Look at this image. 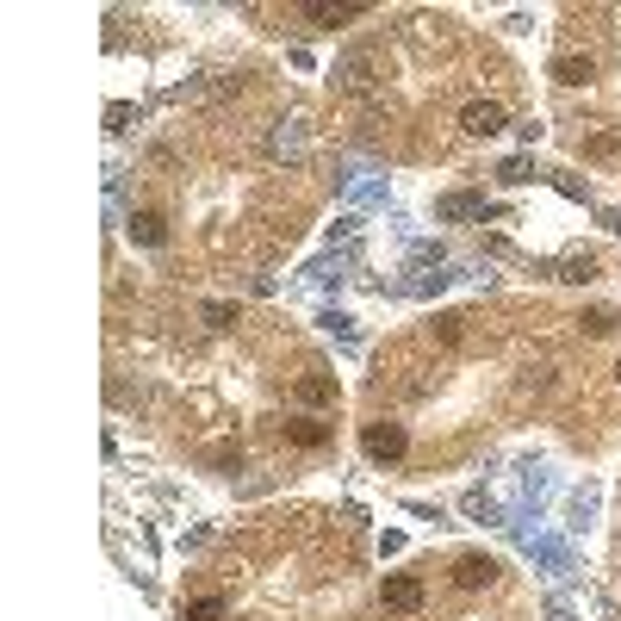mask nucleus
<instances>
[{
    "label": "nucleus",
    "instance_id": "nucleus-9",
    "mask_svg": "<svg viewBox=\"0 0 621 621\" xmlns=\"http://www.w3.org/2000/svg\"><path fill=\"white\" fill-rule=\"evenodd\" d=\"M130 237H137V243H162V237H168V224H162V212H130Z\"/></svg>",
    "mask_w": 621,
    "mask_h": 621
},
{
    "label": "nucleus",
    "instance_id": "nucleus-5",
    "mask_svg": "<svg viewBox=\"0 0 621 621\" xmlns=\"http://www.w3.org/2000/svg\"><path fill=\"white\" fill-rule=\"evenodd\" d=\"M267 149H273L280 162H305V124L280 119V124H273V137H267Z\"/></svg>",
    "mask_w": 621,
    "mask_h": 621
},
{
    "label": "nucleus",
    "instance_id": "nucleus-6",
    "mask_svg": "<svg viewBox=\"0 0 621 621\" xmlns=\"http://www.w3.org/2000/svg\"><path fill=\"white\" fill-rule=\"evenodd\" d=\"M591 75H597L591 56H559V63H553V81H559V88H584Z\"/></svg>",
    "mask_w": 621,
    "mask_h": 621
},
{
    "label": "nucleus",
    "instance_id": "nucleus-17",
    "mask_svg": "<svg viewBox=\"0 0 621 621\" xmlns=\"http://www.w3.org/2000/svg\"><path fill=\"white\" fill-rule=\"evenodd\" d=\"M616 379H621V367H616Z\"/></svg>",
    "mask_w": 621,
    "mask_h": 621
},
{
    "label": "nucleus",
    "instance_id": "nucleus-11",
    "mask_svg": "<svg viewBox=\"0 0 621 621\" xmlns=\"http://www.w3.org/2000/svg\"><path fill=\"white\" fill-rule=\"evenodd\" d=\"M361 13H367V6H311V19H317V25H355Z\"/></svg>",
    "mask_w": 621,
    "mask_h": 621
},
{
    "label": "nucleus",
    "instance_id": "nucleus-14",
    "mask_svg": "<svg viewBox=\"0 0 621 621\" xmlns=\"http://www.w3.org/2000/svg\"><path fill=\"white\" fill-rule=\"evenodd\" d=\"M616 149H621L616 130H597V137H584V155H597V162H603V155H616Z\"/></svg>",
    "mask_w": 621,
    "mask_h": 621
},
{
    "label": "nucleus",
    "instance_id": "nucleus-4",
    "mask_svg": "<svg viewBox=\"0 0 621 621\" xmlns=\"http://www.w3.org/2000/svg\"><path fill=\"white\" fill-rule=\"evenodd\" d=\"M460 124H466V130H473V137H497V130H503V124H509V113H503V106H497V100H473V106H466V113H460Z\"/></svg>",
    "mask_w": 621,
    "mask_h": 621
},
{
    "label": "nucleus",
    "instance_id": "nucleus-16",
    "mask_svg": "<svg viewBox=\"0 0 621 621\" xmlns=\"http://www.w3.org/2000/svg\"><path fill=\"white\" fill-rule=\"evenodd\" d=\"M435 336L454 348V342H460V317H435Z\"/></svg>",
    "mask_w": 621,
    "mask_h": 621
},
{
    "label": "nucleus",
    "instance_id": "nucleus-8",
    "mask_svg": "<svg viewBox=\"0 0 621 621\" xmlns=\"http://www.w3.org/2000/svg\"><path fill=\"white\" fill-rule=\"evenodd\" d=\"M298 398H305V404H336V379H330V373H305V379H298Z\"/></svg>",
    "mask_w": 621,
    "mask_h": 621
},
{
    "label": "nucleus",
    "instance_id": "nucleus-2",
    "mask_svg": "<svg viewBox=\"0 0 621 621\" xmlns=\"http://www.w3.org/2000/svg\"><path fill=\"white\" fill-rule=\"evenodd\" d=\"M379 603H385L391 616H416V609H423V584H416L410 572H398V578L379 584Z\"/></svg>",
    "mask_w": 621,
    "mask_h": 621
},
{
    "label": "nucleus",
    "instance_id": "nucleus-7",
    "mask_svg": "<svg viewBox=\"0 0 621 621\" xmlns=\"http://www.w3.org/2000/svg\"><path fill=\"white\" fill-rule=\"evenodd\" d=\"M286 429V441H298V448H323L330 441V423H311V416H292V423H280Z\"/></svg>",
    "mask_w": 621,
    "mask_h": 621
},
{
    "label": "nucleus",
    "instance_id": "nucleus-1",
    "mask_svg": "<svg viewBox=\"0 0 621 621\" xmlns=\"http://www.w3.org/2000/svg\"><path fill=\"white\" fill-rule=\"evenodd\" d=\"M361 448H367L373 460H398L410 448V435H404V423H367L361 429Z\"/></svg>",
    "mask_w": 621,
    "mask_h": 621
},
{
    "label": "nucleus",
    "instance_id": "nucleus-3",
    "mask_svg": "<svg viewBox=\"0 0 621 621\" xmlns=\"http://www.w3.org/2000/svg\"><path fill=\"white\" fill-rule=\"evenodd\" d=\"M454 584H460V591H485V584H497V559H485V553H460V559H454Z\"/></svg>",
    "mask_w": 621,
    "mask_h": 621
},
{
    "label": "nucleus",
    "instance_id": "nucleus-10",
    "mask_svg": "<svg viewBox=\"0 0 621 621\" xmlns=\"http://www.w3.org/2000/svg\"><path fill=\"white\" fill-rule=\"evenodd\" d=\"M435 212H441V218H473V212H485V199H479V193H448Z\"/></svg>",
    "mask_w": 621,
    "mask_h": 621
},
{
    "label": "nucleus",
    "instance_id": "nucleus-12",
    "mask_svg": "<svg viewBox=\"0 0 621 621\" xmlns=\"http://www.w3.org/2000/svg\"><path fill=\"white\" fill-rule=\"evenodd\" d=\"M578 323H584V336H616V311H609V305H597V311H584Z\"/></svg>",
    "mask_w": 621,
    "mask_h": 621
},
{
    "label": "nucleus",
    "instance_id": "nucleus-15",
    "mask_svg": "<svg viewBox=\"0 0 621 621\" xmlns=\"http://www.w3.org/2000/svg\"><path fill=\"white\" fill-rule=\"evenodd\" d=\"M206 323H212V330H231L237 311H231V305H206Z\"/></svg>",
    "mask_w": 621,
    "mask_h": 621
},
{
    "label": "nucleus",
    "instance_id": "nucleus-13",
    "mask_svg": "<svg viewBox=\"0 0 621 621\" xmlns=\"http://www.w3.org/2000/svg\"><path fill=\"white\" fill-rule=\"evenodd\" d=\"M187 621H224V597H199V603H187Z\"/></svg>",
    "mask_w": 621,
    "mask_h": 621
}]
</instances>
